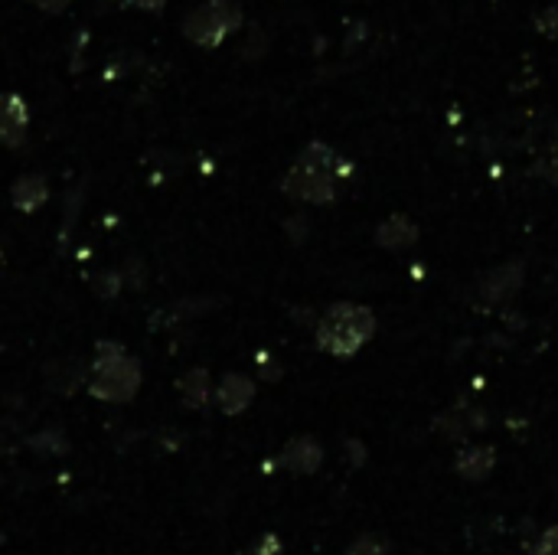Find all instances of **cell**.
<instances>
[{"mask_svg": "<svg viewBox=\"0 0 558 555\" xmlns=\"http://www.w3.org/2000/svg\"><path fill=\"white\" fill-rule=\"evenodd\" d=\"M281 464L294 474H314L317 467L324 464V448H320V441L310 435L291 438L281 451Z\"/></svg>", "mask_w": 558, "mask_h": 555, "instance_id": "obj_7", "label": "cell"}, {"mask_svg": "<svg viewBox=\"0 0 558 555\" xmlns=\"http://www.w3.org/2000/svg\"><path fill=\"white\" fill-rule=\"evenodd\" d=\"M523 281H526V268L523 262H506V265H496L490 268L487 275L480 281V294L493 304L500 301H510L513 294L523 291Z\"/></svg>", "mask_w": 558, "mask_h": 555, "instance_id": "obj_6", "label": "cell"}, {"mask_svg": "<svg viewBox=\"0 0 558 555\" xmlns=\"http://www.w3.org/2000/svg\"><path fill=\"white\" fill-rule=\"evenodd\" d=\"M180 392L190 409H203V405H209V399H213V386H209L206 369H190V373L180 379Z\"/></svg>", "mask_w": 558, "mask_h": 555, "instance_id": "obj_12", "label": "cell"}, {"mask_svg": "<svg viewBox=\"0 0 558 555\" xmlns=\"http://www.w3.org/2000/svg\"><path fill=\"white\" fill-rule=\"evenodd\" d=\"M418 226H415V219H408L405 213H392L386 216L376 226V242L382 245V249H389V252H402V249H412V245L418 242Z\"/></svg>", "mask_w": 558, "mask_h": 555, "instance_id": "obj_8", "label": "cell"}, {"mask_svg": "<svg viewBox=\"0 0 558 555\" xmlns=\"http://www.w3.org/2000/svg\"><path fill=\"white\" fill-rule=\"evenodd\" d=\"M30 4H33L36 10H43V14H53V17H59V14H66L72 0H30Z\"/></svg>", "mask_w": 558, "mask_h": 555, "instance_id": "obj_18", "label": "cell"}, {"mask_svg": "<svg viewBox=\"0 0 558 555\" xmlns=\"http://www.w3.org/2000/svg\"><path fill=\"white\" fill-rule=\"evenodd\" d=\"M30 108L17 92H0V147H20L27 141Z\"/></svg>", "mask_w": 558, "mask_h": 555, "instance_id": "obj_5", "label": "cell"}, {"mask_svg": "<svg viewBox=\"0 0 558 555\" xmlns=\"http://www.w3.org/2000/svg\"><path fill=\"white\" fill-rule=\"evenodd\" d=\"M124 4L134 10H144V14H160L167 7V0H124Z\"/></svg>", "mask_w": 558, "mask_h": 555, "instance_id": "obj_19", "label": "cell"}, {"mask_svg": "<svg viewBox=\"0 0 558 555\" xmlns=\"http://www.w3.org/2000/svg\"><path fill=\"white\" fill-rule=\"evenodd\" d=\"M346 555H392L389 549V542L382 539V536H359L350 549H346Z\"/></svg>", "mask_w": 558, "mask_h": 555, "instance_id": "obj_15", "label": "cell"}, {"mask_svg": "<svg viewBox=\"0 0 558 555\" xmlns=\"http://www.w3.org/2000/svg\"><path fill=\"white\" fill-rule=\"evenodd\" d=\"M372 337H376V314L363 304H333L317 324V347L330 356H356Z\"/></svg>", "mask_w": 558, "mask_h": 555, "instance_id": "obj_2", "label": "cell"}, {"mask_svg": "<svg viewBox=\"0 0 558 555\" xmlns=\"http://www.w3.org/2000/svg\"><path fill=\"white\" fill-rule=\"evenodd\" d=\"M10 200L20 209V213H36L46 200H49V187H46V177L40 174H23L17 177V183L10 187Z\"/></svg>", "mask_w": 558, "mask_h": 555, "instance_id": "obj_11", "label": "cell"}, {"mask_svg": "<svg viewBox=\"0 0 558 555\" xmlns=\"http://www.w3.org/2000/svg\"><path fill=\"white\" fill-rule=\"evenodd\" d=\"M255 555H284V546H281V539L275 533H265L262 539H258V546H255Z\"/></svg>", "mask_w": 558, "mask_h": 555, "instance_id": "obj_17", "label": "cell"}, {"mask_svg": "<svg viewBox=\"0 0 558 555\" xmlns=\"http://www.w3.org/2000/svg\"><path fill=\"white\" fill-rule=\"evenodd\" d=\"M493 467H496L493 444H467L454 458V471L464 480H487L493 474Z\"/></svg>", "mask_w": 558, "mask_h": 555, "instance_id": "obj_10", "label": "cell"}, {"mask_svg": "<svg viewBox=\"0 0 558 555\" xmlns=\"http://www.w3.org/2000/svg\"><path fill=\"white\" fill-rule=\"evenodd\" d=\"M242 27V7L235 0H203L183 20V36L200 49H216Z\"/></svg>", "mask_w": 558, "mask_h": 555, "instance_id": "obj_4", "label": "cell"}, {"mask_svg": "<svg viewBox=\"0 0 558 555\" xmlns=\"http://www.w3.org/2000/svg\"><path fill=\"white\" fill-rule=\"evenodd\" d=\"M213 399H216V405L226 415H239L255 399V382L248 376H242V373H229L226 379L219 382V389L213 392Z\"/></svg>", "mask_w": 558, "mask_h": 555, "instance_id": "obj_9", "label": "cell"}, {"mask_svg": "<svg viewBox=\"0 0 558 555\" xmlns=\"http://www.w3.org/2000/svg\"><path fill=\"white\" fill-rule=\"evenodd\" d=\"M532 27H536V33L545 36V40L558 43V4L542 7L536 14V20H532Z\"/></svg>", "mask_w": 558, "mask_h": 555, "instance_id": "obj_13", "label": "cell"}, {"mask_svg": "<svg viewBox=\"0 0 558 555\" xmlns=\"http://www.w3.org/2000/svg\"><path fill=\"white\" fill-rule=\"evenodd\" d=\"M353 174V167L333 151L324 141H310L301 154H297L294 167L284 174L281 190L291 196L294 203L327 206L340 196V183Z\"/></svg>", "mask_w": 558, "mask_h": 555, "instance_id": "obj_1", "label": "cell"}, {"mask_svg": "<svg viewBox=\"0 0 558 555\" xmlns=\"http://www.w3.org/2000/svg\"><path fill=\"white\" fill-rule=\"evenodd\" d=\"M141 363L118 343H98L89 369V392L102 402H131L141 389Z\"/></svg>", "mask_w": 558, "mask_h": 555, "instance_id": "obj_3", "label": "cell"}, {"mask_svg": "<svg viewBox=\"0 0 558 555\" xmlns=\"http://www.w3.org/2000/svg\"><path fill=\"white\" fill-rule=\"evenodd\" d=\"M536 170H539L542 180H549L552 187H558V131H555V138L549 141V147H545V154H542Z\"/></svg>", "mask_w": 558, "mask_h": 555, "instance_id": "obj_14", "label": "cell"}, {"mask_svg": "<svg viewBox=\"0 0 558 555\" xmlns=\"http://www.w3.org/2000/svg\"><path fill=\"white\" fill-rule=\"evenodd\" d=\"M532 555H558V526L542 529L536 546H532Z\"/></svg>", "mask_w": 558, "mask_h": 555, "instance_id": "obj_16", "label": "cell"}]
</instances>
